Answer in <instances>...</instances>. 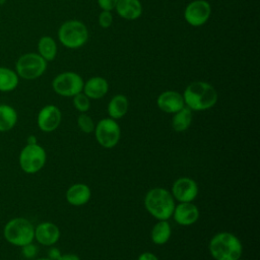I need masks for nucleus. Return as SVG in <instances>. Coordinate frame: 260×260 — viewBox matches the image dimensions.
Returning <instances> with one entry per match:
<instances>
[{"label":"nucleus","instance_id":"1","mask_svg":"<svg viewBox=\"0 0 260 260\" xmlns=\"http://www.w3.org/2000/svg\"><path fill=\"white\" fill-rule=\"evenodd\" d=\"M217 91L208 82H191L183 92L185 106L192 111H205L212 108L217 102Z\"/></svg>","mask_w":260,"mask_h":260},{"label":"nucleus","instance_id":"2","mask_svg":"<svg viewBox=\"0 0 260 260\" xmlns=\"http://www.w3.org/2000/svg\"><path fill=\"white\" fill-rule=\"evenodd\" d=\"M208 250L215 260H238L243 254V245L236 235L219 232L210 239Z\"/></svg>","mask_w":260,"mask_h":260},{"label":"nucleus","instance_id":"3","mask_svg":"<svg viewBox=\"0 0 260 260\" xmlns=\"http://www.w3.org/2000/svg\"><path fill=\"white\" fill-rule=\"evenodd\" d=\"M175 199L171 191L155 187L150 189L144 197V207L157 220H168L175 208Z\"/></svg>","mask_w":260,"mask_h":260},{"label":"nucleus","instance_id":"4","mask_svg":"<svg viewBox=\"0 0 260 260\" xmlns=\"http://www.w3.org/2000/svg\"><path fill=\"white\" fill-rule=\"evenodd\" d=\"M3 235L5 240L11 245L22 247L34 241L35 226L24 217H14L5 224Z\"/></svg>","mask_w":260,"mask_h":260},{"label":"nucleus","instance_id":"5","mask_svg":"<svg viewBox=\"0 0 260 260\" xmlns=\"http://www.w3.org/2000/svg\"><path fill=\"white\" fill-rule=\"evenodd\" d=\"M60 43L69 49H77L88 40V30L79 20H68L61 24L58 30Z\"/></svg>","mask_w":260,"mask_h":260},{"label":"nucleus","instance_id":"6","mask_svg":"<svg viewBox=\"0 0 260 260\" xmlns=\"http://www.w3.org/2000/svg\"><path fill=\"white\" fill-rule=\"evenodd\" d=\"M47 69V61L38 53H25L15 63V72L18 77L32 80L44 74Z\"/></svg>","mask_w":260,"mask_h":260},{"label":"nucleus","instance_id":"7","mask_svg":"<svg viewBox=\"0 0 260 260\" xmlns=\"http://www.w3.org/2000/svg\"><path fill=\"white\" fill-rule=\"evenodd\" d=\"M47 160V153L38 143L26 144L20 151L18 161L20 169L26 174H36L41 171Z\"/></svg>","mask_w":260,"mask_h":260},{"label":"nucleus","instance_id":"8","mask_svg":"<svg viewBox=\"0 0 260 260\" xmlns=\"http://www.w3.org/2000/svg\"><path fill=\"white\" fill-rule=\"evenodd\" d=\"M98 143L105 148L116 146L121 137V128L116 120L104 118L98 122L93 130Z\"/></svg>","mask_w":260,"mask_h":260},{"label":"nucleus","instance_id":"9","mask_svg":"<svg viewBox=\"0 0 260 260\" xmlns=\"http://www.w3.org/2000/svg\"><path fill=\"white\" fill-rule=\"evenodd\" d=\"M82 77L75 72L66 71L58 74L52 81L54 91L62 96H74L82 91L83 88Z\"/></svg>","mask_w":260,"mask_h":260},{"label":"nucleus","instance_id":"10","mask_svg":"<svg viewBox=\"0 0 260 260\" xmlns=\"http://www.w3.org/2000/svg\"><path fill=\"white\" fill-rule=\"evenodd\" d=\"M210 14L211 6L205 0H194L184 10V18L192 26L203 25L208 20Z\"/></svg>","mask_w":260,"mask_h":260},{"label":"nucleus","instance_id":"11","mask_svg":"<svg viewBox=\"0 0 260 260\" xmlns=\"http://www.w3.org/2000/svg\"><path fill=\"white\" fill-rule=\"evenodd\" d=\"M171 193L179 202H193L198 195V185L191 178L181 177L174 182Z\"/></svg>","mask_w":260,"mask_h":260},{"label":"nucleus","instance_id":"12","mask_svg":"<svg viewBox=\"0 0 260 260\" xmlns=\"http://www.w3.org/2000/svg\"><path fill=\"white\" fill-rule=\"evenodd\" d=\"M62 120V114L58 107L54 105H47L43 107L38 113L37 123L40 130L43 132L55 131Z\"/></svg>","mask_w":260,"mask_h":260},{"label":"nucleus","instance_id":"13","mask_svg":"<svg viewBox=\"0 0 260 260\" xmlns=\"http://www.w3.org/2000/svg\"><path fill=\"white\" fill-rule=\"evenodd\" d=\"M172 216L178 224L189 226L198 220L199 209L193 202H179L175 205Z\"/></svg>","mask_w":260,"mask_h":260},{"label":"nucleus","instance_id":"14","mask_svg":"<svg viewBox=\"0 0 260 260\" xmlns=\"http://www.w3.org/2000/svg\"><path fill=\"white\" fill-rule=\"evenodd\" d=\"M158 109L168 114H174L185 107L183 94L176 90L162 91L156 100Z\"/></svg>","mask_w":260,"mask_h":260},{"label":"nucleus","instance_id":"15","mask_svg":"<svg viewBox=\"0 0 260 260\" xmlns=\"http://www.w3.org/2000/svg\"><path fill=\"white\" fill-rule=\"evenodd\" d=\"M35 239L43 246H53L60 239V230L51 221L41 222L35 228Z\"/></svg>","mask_w":260,"mask_h":260},{"label":"nucleus","instance_id":"16","mask_svg":"<svg viewBox=\"0 0 260 260\" xmlns=\"http://www.w3.org/2000/svg\"><path fill=\"white\" fill-rule=\"evenodd\" d=\"M65 196L69 204L73 206H81L89 201L91 191L86 184L76 183L67 189Z\"/></svg>","mask_w":260,"mask_h":260},{"label":"nucleus","instance_id":"17","mask_svg":"<svg viewBox=\"0 0 260 260\" xmlns=\"http://www.w3.org/2000/svg\"><path fill=\"white\" fill-rule=\"evenodd\" d=\"M109 90L108 81L101 76H93L83 83L82 92L90 100L102 99Z\"/></svg>","mask_w":260,"mask_h":260},{"label":"nucleus","instance_id":"18","mask_svg":"<svg viewBox=\"0 0 260 260\" xmlns=\"http://www.w3.org/2000/svg\"><path fill=\"white\" fill-rule=\"evenodd\" d=\"M115 9L119 16L127 20L137 19L142 13V5L139 0H118Z\"/></svg>","mask_w":260,"mask_h":260},{"label":"nucleus","instance_id":"19","mask_svg":"<svg viewBox=\"0 0 260 260\" xmlns=\"http://www.w3.org/2000/svg\"><path fill=\"white\" fill-rule=\"evenodd\" d=\"M129 109V101L124 94L114 95L108 104V114L110 118L118 120L123 118Z\"/></svg>","mask_w":260,"mask_h":260},{"label":"nucleus","instance_id":"20","mask_svg":"<svg viewBox=\"0 0 260 260\" xmlns=\"http://www.w3.org/2000/svg\"><path fill=\"white\" fill-rule=\"evenodd\" d=\"M192 112H193L192 110H190L188 107L185 106L180 111L174 113L172 121H171L172 128L176 132L186 131L192 123V119H193Z\"/></svg>","mask_w":260,"mask_h":260},{"label":"nucleus","instance_id":"21","mask_svg":"<svg viewBox=\"0 0 260 260\" xmlns=\"http://www.w3.org/2000/svg\"><path fill=\"white\" fill-rule=\"evenodd\" d=\"M172 235V228L168 220H157V222L152 226L150 233V239L155 245L166 244Z\"/></svg>","mask_w":260,"mask_h":260},{"label":"nucleus","instance_id":"22","mask_svg":"<svg viewBox=\"0 0 260 260\" xmlns=\"http://www.w3.org/2000/svg\"><path fill=\"white\" fill-rule=\"evenodd\" d=\"M17 122V112L9 105H0V132L11 130Z\"/></svg>","mask_w":260,"mask_h":260},{"label":"nucleus","instance_id":"23","mask_svg":"<svg viewBox=\"0 0 260 260\" xmlns=\"http://www.w3.org/2000/svg\"><path fill=\"white\" fill-rule=\"evenodd\" d=\"M19 82L17 73L4 66H0V91L8 92L14 90Z\"/></svg>","mask_w":260,"mask_h":260},{"label":"nucleus","instance_id":"24","mask_svg":"<svg viewBox=\"0 0 260 260\" xmlns=\"http://www.w3.org/2000/svg\"><path fill=\"white\" fill-rule=\"evenodd\" d=\"M38 54L47 62L53 61L57 55V45L53 38L49 36L42 37L38 42Z\"/></svg>","mask_w":260,"mask_h":260},{"label":"nucleus","instance_id":"25","mask_svg":"<svg viewBox=\"0 0 260 260\" xmlns=\"http://www.w3.org/2000/svg\"><path fill=\"white\" fill-rule=\"evenodd\" d=\"M77 126L83 133L89 134L93 132L95 124L89 115L86 113H80L77 118Z\"/></svg>","mask_w":260,"mask_h":260},{"label":"nucleus","instance_id":"26","mask_svg":"<svg viewBox=\"0 0 260 260\" xmlns=\"http://www.w3.org/2000/svg\"><path fill=\"white\" fill-rule=\"evenodd\" d=\"M73 98V106L80 113H86L90 108V99L82 91L75 94Z\"/></svg>","mask_w":260,"mask_h":260},{"label":"nucleus","instance_id":"27","mask_svg":"<svg viewBox=\"0 0 260 260\" xmlns=\"http://www.w3.org/2000/svg\"><path fill=\"white\" fill-rule=\"evenodd\" d=\"M38 252V247L35 244H32V242L21 247V254L26 259H35Z\"/></svg>","mask_w":260,"mask_h":260},{"label":"nucleus","instance_id":"28","mask_svg":"<svg viewBox=\"0 0 260 260\" xmlns=\"http://www.w3.org/2000/svg\"><path fill=\"white\" fill-rule=\"evenodd\" d=\"M113 22V15L111 11L103 10L99 15V23L103 28H108Z\"/></svg>","mask_w":260,"mask_h":260},{"label":"nucleus","instance_id":"29","mask_svg":"<svg viewBox=\"0 0 260 260\" xmlns=\"http://www.w3.org/2000/svg\"><path fill=\"white\" fill-rule=\"evenodd\" d=\"M117 1L118 0H98V4L102 8V10L112 11L113 9H115Z\"/></svg>","mask_w":260,"mask_h":260},{"label":"nucleus","instance_id":"30","mask_svg":"<svg viewBox=\"0 0 260 260\" xmlns=\"http://www.w3.org/2000/svg\"><path fill=\"white\" fill-rule=\"evenodd\" d=\"M61 256V252L58 248L52 247L48 251V258L51 260H58V258Z\"/></svg>","mask_w":260,"mask_h":260},{"label":"nucleus","instance_id":"31","mask_svg":"<svg viewBox=\"0 0 260 260\" xmlns=\"http://www.w3.org/2000/svg\"><path fill=\"white\" fill-rule=\"evenodd\" d=\"M137 260H158V258L151 252H143L138 256Z\"/></svg>","mask_w":260,"mask_h":260},{"label":"nucleus","instance_id":"32","mask_svg":"<svg viewBox=\"0 0 260 260\" xmlns=\"http://www.w3.org/2000/svg\"><path fill=\"white\" fill-rule=\"evenodd\" d=\"M58 260H81V259L76 254L67 253V254H61V256L58 258Z\"/></svg>","mask_w":260,"mask_h":260},{"label":"nucleus","instance_id":"33","mask_svg":"<svg viewBox=\"0 0 260 260\" xmlns=\"http://www.w3.org/2000/svg\"><path fill=\"white\" fill-rule=\"evenodd\" d=\"M26 142H27V144H35V143L38 142V141H37V137H36L35 135H30V136L27 137Z\"/></svg>","mask_w":260,"mask_h":260},{"label":"nucleus","instance_id":"34","mask_svg":"<svg viewBox=\"0 0 260 260\" xmlns=\"http://www.w3.org/2000/svg\"><path fill=\"white\" fill-rule=\"evenodd\" d=\"M31 260H51L49 258H35V259H31Z\"/></svg>","mask_w":260,"mask_h":260},{"label":"nucleus","instance_id":"35","mask_svg":"<svg viewBox=\"0 0 260 260\" xmlns=\"http://www.w3.org/2000/svg\"><path fill=\"white\" fill-rule=\"evenodd\" d=\"M238 260H247V259H241V258H240V259H238Z\"/></svg>","mask_w":260,"mask_h":260}]
</instances>
